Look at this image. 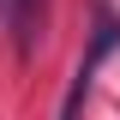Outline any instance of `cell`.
Returning <instances> with one entry per match:
<instances>
[{
  "label": "cell",
  "mask_w": 120,
  "mask_h": 120,
  "mask_svg": "<svg viewBox=\"0 0 120 120\" xmlns=\"http://www.w3.org/2000/svg\"><path fill=\"white\" fill-rule=\"evenodd\" d=\"M114 36H120V30H102V36H96V54H90L84 66H78L72 90H66V102H60V120H78V102H84V90H90V72H96V60H102L108 48H114Z\"/></svg>",
  "instance_id": "1"
}]
</instances>
